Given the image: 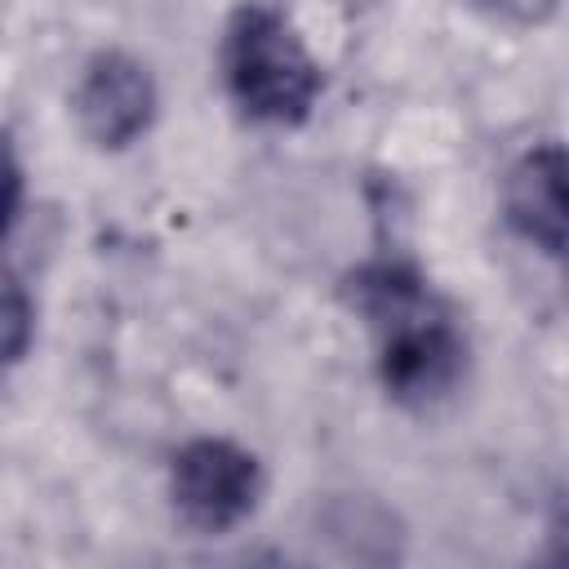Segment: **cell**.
<instances>
[{"label": "cell", "instance_id": "6da1fadb", "mask_svg": "<svg viewBox=\"0 0 569 569\" xmlns=\"http://www.w3.org/2000/svg\"><path fill=\"white\" fill-rule=\"evenodd\" d=\"M342 302L373 342L382 391L405 409H431L467 378V329L453 302L405 258H365L342 276Z\"/></svg>", "mask_w": 569, "mask_h": 569}, {"label": "cell", "instance_id": "7a4b0ae2", "mask_svg": "<svg viewBox=\"0 0 569 569\" xmlns=\"http://www.w3.org/2000/svg\"><path fill=\"white\" fill-rule=\"evenodd\" d=\"M218 71L231 107L267 129H298L311 120L325 71L298 27L262 0L231 9L218 44Z\"/></svg>", "mask_w": 569, "mask_h": 569}, {"label": "cell", "instance_id": "3957f363", "mask_svg": "<svg viewBox=\"0 0 569 569\" xmlns=\"http://www.w3.org/2000/svg\"><path fill=\"white\" fill-rule=\"evenodd\" d=\"M267 476L253 449L227 436H196L169 462V502L196 533H231L262 502Z\"/></svg>", "mask_w": 569, "mask_h": 569}, {"label": "cell", "instance_id": "277c9868", "mask_svg": "<svg viewBox=\"0 0 569 569\" xmlns=\"http://www.w3.org/2000/svg\"><path fill=\"white\" fill-rule=\"evenodd\" d=\"M160 89L142 58L124 49H98L84 58L71 84V116L98 151H124L156 124Z\"/></svg>", "mask_w": 569, "mask_h": 569}, {"label": "cell", "instance_id": "5b68a950", "mask_svg": "<svg viewBox=\"0 0 569 569\" xmlns=\"http://www.w3.org/2000/svg\"><path fill=\"white\" fill-rule=\"evenodd\" d=\"M502 222L547 258H569V147L533 142L502 173Z\"/></svg>", "mask_w": 569, "mask_h": 569}, {"label": "cell", "instance_id": "8992f818", "mask_svg": "<svg viewBox=\"0 0 569 569\" xmlns=\"http://www.w3.org/2000/svg\"><path fill=\"white\" fill-rule=\"evenodd\" d=\"M36 338V302L27 298L22 280L9 271L4 280V302H0V342H4V365H22L27 347Z\"/></svg>", "mask_w": 569, "mask_h": 569}, {"label": "cell", "instance_id": "52a82bcc", "mask_svg": "<svg viewBox=\"0 0 569 569\" xmlns=\"http://www.w3.org/2000/svg\"><path fill=\"white\" fill-rule=\"evenodd\" d=\"M471 4L493 13V18H502V22H511V27H542L560 9V0H471Z\"/></svg>", "mask_w": 569, "mask_h": 569}]
</instances>
